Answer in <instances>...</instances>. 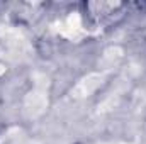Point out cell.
<instances>
[{"mask_svg":"<svg viewBox=\"0 0 146 144\" xmlns=\"http://www.w3.org/2000/svg\"><path fill=\"white\" fill-rule=\"evenodd\" d=\"M129 9L124 2H83L82 3V15L85 19V24L97 29H109L119 24L124 19V12Z\"/></svg>","mask_w":146,"mask_h":144,"instance_id":"1","label":"cell"}]
</instances>
